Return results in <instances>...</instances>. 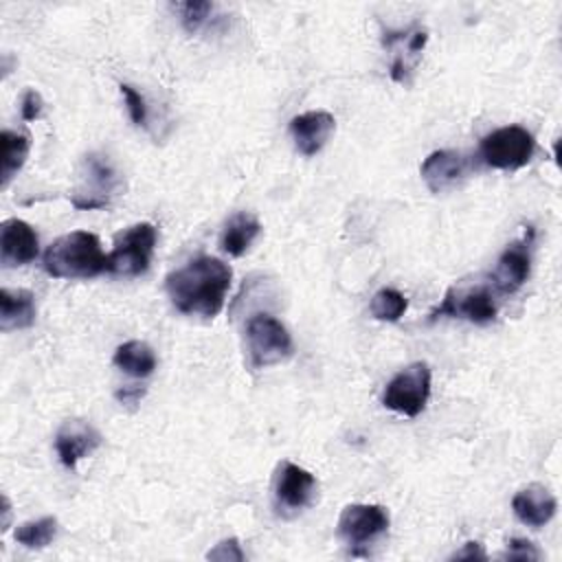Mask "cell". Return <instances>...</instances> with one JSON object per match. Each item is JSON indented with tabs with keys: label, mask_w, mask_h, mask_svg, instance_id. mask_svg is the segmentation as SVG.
Segmentation results:
<instances>
[{
	"label": "cell",
	"mask_w": 562,
	"mask_h": 562,
	"mask_svg": "<svg viewBox=\"0 0 562 562\" xmlns=\"http://www.w3.org/2000/svg\"><path fill=\"white\" fill-rule=\"evenodd\" d=\"M42 110H44V101H42V94L33 88H29L22 97V103H20V114L26 123L31 121H37L42 116Z\"/></svg>",
	"instance_id": "cell-28"
},
{
	"label": "cell",
	"mask_w": 562,
	"mask_h": 562,
	"mask_svg": "<svg viewBox=\"0 0 562 562\" xmlns=\"http://www.w3.org/2000/svg\"><path fill=\"white\" fill-rule=\"evenodd\" d=\"M512 509L522 525L538 529V527H544L555 516L558 501L549 487L533 483L514 494Z\"/></svg>",
	"instance_id": "cell-17"
},
{
	"label": "cell",
	"mask_w": 562,
	"mask_h": 562,
	"mask_svg": "<svg viewBox=\"0 0 562 562\" xmlns=\"http://www.w3.org/2000/svg\"><path fill=\"white\" fill-rule=\"evenodd\" d=\"M206 558H209V560H217V562H231V560L241 562L246 555H244V551H241L237 538H226V540L217 542V544L206 553Z\"/></svg>",
	"instance_id": "cell-27"
},
{
	"label": "cell",
	"mask_w": 562,
	"mask_h": 562,
	"mask_svg": "<svg viewBox=\"0 0 562 562\" xmlns=\"http://www.w3.org/2000/svg\"><path fill=\"white\" fill-rule=\"evenodd\" d=\"M430 397L428 362H413L395 373L382 393V404L404 417H417Z\"/></svg>",
	"instance_id": "cell-6"
},
{
	"label": "cell",
	"mask_w": 562,
	"mask_h": 562,
	"mask_svg": "<svg viewBox=\"0 0 562 562\" xmlns=\"http://www.w3.org/2000/svg\"><path fill=\"white\" fill-rule=\"evenodd\" d=\"M428 42V31L413 26L406 31H384L382 44L393 53L389 75L393 81L404 83L408 79V72L417 64L424 46Z\"/></svg>",
	"instance_id": "cell-14"
},
{
	"label": "cell",
	"mask_w": 562,
	"mask_h": 562,
	"mask_svg": "<svg viewBox=\"0 0 562 562\" xmlns=\"http://www.w3.org/2000/svg\"><path fill=\"white\" fill-rule=\"evenodd\" d=\"M83 180L86 184L70 198V204L81 211L108 206L110 195L119 184L116 171L110 160L101 154H88L83 158Z\"/></svg>",
	"instance_id": "cell-9"
},
{
	"label": "cell",
	"mask_w": 562,
	"mask_h": 562,
	"mask_svg": "<svg viewBox=\"0 0 562 562\" xmlns=\"http://www.w3.org/2000/svg\"><path fill=\"white\" fill-rule=\"evenodd\" d=\"M470 158L454 149H437L428 154L419 167L426 187L432 193H441L459 184L470 171Z\"/></svg>",
	"instance_id": "cell-13"
},
{
	"label": "cell",
	"mask_w": 562,
	"mask_h": 562,
	"mask_svg": "<svg viewBox=\"0 0 562 562\" xmlns=\"http://www.w3.org/2000/svg\"><path fill=\"white\" fill-rule=\"evenodd\" d=\"M505 560H522V562H529V560H540L542 553L538 551V547L527 540V538H512L507 542V549L503 553Z\"/></svg>",
	"instance_id": "cell-26"
},
{
	"label": "cell",
	"mask_w": 562,
	"mask_h": 562,
	"mask_svg": "<svg viewBox=\"0 0 562 562\" xmlns=\"http://www.w3.org/2000/svg\"><path fill=\"white\" fill-rule=\"evenodd\" d=\"M408 307V301L406 296L395 290V288H380L373 299H371V305H369V312L375 321H386V323H395L404 316Z\"/></svg>",
	"instance_id": "cell-23"
},
{
	"label": "cell",
	"mask_w": 562,
	"mask_h": 562,
	"mask_svg": "<svg viewBox=\"0 0 562 562\" xmlns=\"http://www.w3.org/2000/svg\"><path fill=\"white\" fill-rule=\"evenodd\" d=\"M114 395H116V400L123 402V404H138L140 397L145 395V389H143V386H123V389H119Z\"/></svg>",
	"instance_id": "cell-29"
},
{
	"label": "cell",
	"mask_w": 562,
	"mask_h": 562,
	"mask_svg": "<svg viewBox=\"0 0 562 562\" xmlns=\"http://www.w3.org/2000/svg\"><path fill=\"white\" fill-rule=\"evenodd\" d=\"M40 252L35 228L18 217L4 220L0 226V261L4 268L31 263Z\"/></svg>",
	"instance_id": "cell-15"
},
{
	"label": "cell",
	"mask_w": 562,
	"mask_h": 562,
	"mask_svg": "<svg viewBox=\"0 0 562 562\" xmlns=\"http://www.w3.org/2000/svg\"><path fill=\"white\" fill-rule=\"evenodd\" d=\"M259 233H261L259 220L248 211H239L224 224L220 246L226 255L241 257L255 244Z\"/></svg>",
	"instance_id": "cell-19"
},
{
	"label": "cell",
	"mask_w": 562,
	"mask_h": 562,
	"mask_svg": "<svg viewBox=\"0 0 562 562\" xmlns=\"http://www.w3.org/2000/svg\"><path fill=\"white\" fill-rule=\"evenodd\" d=\"M246 349L250 364L263 369L288 360L294 351V342L279 318L259 312L246 321Z\"/></svg>",
	"instance_id": "cell-3"
},
{
	"label": "cell",
	"mask_w": 562,
	"mask_h": 562,
	"mask_svg": "<svg viewBox=\"0 0 562 562\" xmlns=\"http://www.w3.org/2000/svg\"><path fill=\"white\" fill-rule=\"evenodd\" d=\"M334 130H336V119L325 110H310V112L296 114L290 121V134H292L294 147L299 154L307 158L316 156L325 147Z\"/></svg>",
	"instance_id": "cell-16"
},
{
	"label": "cell",
	"mask_w": 562,
	"mask_h": 562,
	"mask_svg": "<svg viewBox=\"0 0 562 562\" xmlns=\"http://www.w3.org/2000/svg\"><path fill=\"white\" fill-rule=\"evenodd\" d=\"M114 364L132 378H147L156 369V353L143 340H127L116 347Z\"/></svg>",
	"instance_id": "cell-20"
},
{
	"label": "cell",
	"mask_w": 562,
	"mask_h": 562,
	"mask_svg": "<svg viewBox=\"0 0 562 562\" xmlns=\"http://www.w3.org/2000/svg\"><path fill=\"white\" fill-rule=\"evenodd\" d=\"M9 520H11V503L7 496H2V531L9 529Z\"/></svg>",
	"instance_id": "cell-31"
},
{
	"label": "cell",
	"mask_w": 562,
	"mask_h": 562,
	"mask_svg": "<svg viewBox=\"0 0 562 562\" xmlns=\"http://www.w3.org/2000/svg\"><path fill=\"white\" fill-rule=\"evenodd\" d=\"M536 151L533 134L522 125H505L485 134L479 143L481 160L501 171H516L525 167Z\"/></svg>",
	"instance_id": "cell-4"
},
{
	"label": "cell",
	"mask_w": 562,
	"mask_h": 562,
	"mask_svg": "<svg viewBox=\"0 0 562 562\" xmlns=\"http://www.w3.org/2000/svg\"><path fill=\"white\" fill-rule=\"evenodd\" d=\"M316 494V479L305 468L283 461L279 463L277 476H274V498L281 509L288 512H301L305 509Z\"/></svg>",
	"instance_id": "cell-11"
},
{
	"label": "cell",
	"mask_w": 562,
	"mask_h": 562,
	"mask_svg": "<svg viewBox=\"0 0 562 562\" xmlns=\"http://www.w3.org/2000/svg\"><path fill=\"white\" fill-rule=\"evenodd\" d=\"M55 536H57V518L55 516H44L37 520L22 522L13 533V538L26 549H44L46 544L53 542Z\"/></svg>",
	"instance_id": "cell-22"
},
{
	"label": "cell",
	"mask_w": 562,
	"mask_h": 562,
	"mask_svg": "<svg viewBox=\"0 0 562 562\" xmlns=\"http://www.w3.org/2000/svg\"><path fill=\"white\" fill-rule=\"evenodd\" d=\"M389 512L382 505L351 503L340 512L338 536L349 547H367L389 531Z\"/></svg>",
	"instance_id": "cell-8"
},
{
	"label": "cell",
	"mask_w": 562,
	"mask_h": 562,
	"mask_svg": "<svg viewBox=\"0 0 562 562\" xmlns=\"http://www.w3.org/2000/svg\"><path fill=\"white\" fill-rule=\"evenodd\" d=\"M498 314L496 294L487 285L474 288H448L441 303L430 310L428 321L439 318H465L476 325L492 323Z\"/></svg>",
	"instance_id": "cell-7"
},
{
	"label": "cell",
	"mask_w": 562,
	"mask_h": 562,
	"mask_svg": "<svg viewBox=\"0 0 562 562\" xmlns=\"http://www.w3.org/2000/svg\"><path fill=\"white\" fill-rule=\"evenodd\" d=\"M531 244H533V228L527 231V235L514 244H509L492 272V283L498 294H514L518 292L531 272Z\"/></svg>",
	"instance_id": "cell-10"
},
{
	"label": "cell",
	"mask_w": 562,
	"mask_h": 562,
	"mask_svg": "<svg viewBox=\"0 0 562 562\" xmlns=\"http://www.w3.org/2000/svg\"><path fill=\"white\" fill-rule=\"evenodd\" d=\"M173 9L180 13V22H182V29L187 33H198L211 18L213 13V4L211 2H178L173 4Z\"/></svg>",
	"instance_id": "cell-24"
},
{
	"label": "cell",
	"mask_w": 562,
	"mask_h": 562,
	"mask_svg": "<svg viewBox=\"0 0 562 562\" xmlns=\"http://www.w3.org/2000/svg\"><path fill=\"white\" fill-rule=\"evenodd\" d=\"M452 558H454V560H472V558L485 560L487 555H485V551H483L481 542H465V544H463V549H461V551H457Z\"/></svg>",
	"instance_id": "cell-30"
},
{
	"label": "cell",
	"mask_w": 562,
	"mask_h": 562,
	"mask_svg": "<svg viewBox=\"0 0 562 562\" xmlns=\"http://www.w3.org/2000/svg\"><path fill=\"white\" fill-rule=\"evenodd\" d=\"M0 143H2V171H0L2 180H0V187L7 189L11 178L24 167L29 149H31V140H29L26 134L2 130Z\"/></svg>",
	"instance_id": "cell-21"
},
{
	"label": "cell",
	"mask_w": 562,
	"mask_h": 562,
	"mask_svg": "<svg viewBox=\"0 0 562 562\" xmlns=\"http://www.w3.org/2000/svg\"><path fill=\"white\" fill-rule=\"evenodd\" d=\"M101 432L86 419H66L55 435V450L64 468H75L101 446Z\"/></svg>",
	"instance_id": "cell-12"
},
{
	"label": "cell",
	"mask_w": 562,
	"mask_h": 562,
	"mask_svg": "<svg viewBox=\"0 0 562 562\" xmlns=\"http://www.w3.org/2000/svg\"><path fill=\"white\" fill-rule=\"evenodd\" d=\"M233 270L217 257L200 255L176 268L165 279L171 305L180 314L213 318L222 312L231 290Z\"/></svg>",
	"instance_id": "cell-1"
},
{
	"label": "cell",
	"mask_w": 562,
	"mask_h": 562,
	"mask_svg": "<svg viewBox=\"0 0 562 562\" xmlns=\"http://www.w3.org/2000/svg\"><path fill=\"white\" fill-rule=\"evenodd\" d=\"M44 270L53 279H92L108 270V255L94 233L72 231L46 248Z\"/></svg>",
	"instance_id": "cell-2"
},
{
	"label": "cell",
	"mask_w": 562,
	"mask_h": 562,
	"mask_svg": "<svg viewBox=\"0 0 562 562\" xmlns=\"http://www.w3.org/2000/svg\"><path fill=\"white\" fill-rule=\"evenodd\" d=\"M121 94H123V101L127 105V114L132 119V123L136 127H145L147 125V103H145V97L132 88L130 83H121Z\"/></svg>",
	"instance_id": "cell-25"
},
{
	"label": "cell",
	"mask_w": 562,
	"mask_h": 562,
	"mask_svg": "<svg viewBox=\"0 0 562 562\" xmlns=\"http://www.w3.org/2000/svg\"><path fill=\"white\" fill-rule=\"evenodd\" d=\"M156 246V226L149 222H138L125 228L116 241L112 252L108 255V270L110 274L119 277H138L147 272L151 263Z\"/></svg>",
	"instance_id": "cell-5"
},
{
	"label": "cell",
	"mask_w": 562,
	"mask_h": 562,
	"mask_svg": "<svg viewBox=\"0 0 562 562\" xmlns=\"http://www.w3.org/2000/svg\"><path fill=\"white\" fill-rule=\"evenodd\" d=\"M35 316H37V307L31 290H24V288L0 290V329L2 331L26 329L35 323Z\"/></svg>",
	"instance_id": "cell-18"
}]
</instances>
